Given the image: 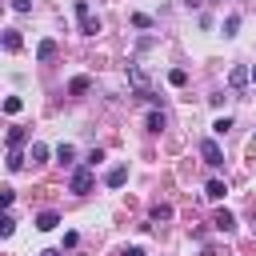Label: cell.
Wrapping results in <instances>:
<instances>
[{"label":"cell","instance_id":"1","mask_svg":"<svg viewBox=\"0 0 256 256\" xmlns=\"http://www.w3.org/2000/svg\"><path fill=\"white\" fill-rule=\"evenodd\" d=\"M76 24H80V32H84V36H96V32H100V20L92 16L88 0H76Z\"/></svg>","mask_w":256,"mask_h":256},{"label":"cell","instance_id":"2","mask_svg":"<svg viewBox=\"0 0 256 256\" xmlns=\"http://www.w3.org/2000/svg\"><path fill=\"white\" fill-rule=\"evenodd\" d=\"M200 156H204V164H208V168H220V164H224V152H220V144H216V140H204V144H200Z\"/></svg>","mask_w":256,"mask_h":256},{"label":"cell","instance_id":"3","mask_svg":"<svg viewBox=\"0 0 256 256\" xmlns=\"http://www.w3.org/2000/svg\"><path fill=\"white\" fill-rule=\"evenodd\" d=\"M68 184H72V192H76V196H84V192H92V168H76Z\"/></svg>","mask_w":256,"mask_h":256},{"label":"cell","instance_id":"4","mask_svg":"<svg viewBox=\"0 0 256 256\" xmlns=\"http://www.w3.org/2000/svg\"><path fill=\"white\" fill-rule=\"evenodd\" d=\"M124 180H128V164H112V168H108V176H104V184H108V188H120Z\"/></svg>","mask_w":256,"mask_h":256},{"label":"cell","instance_id":"5","mask_svg":"<svg viewBox=\"0 0 256 256\" xmlns=\"http://www.w3.org/2000/svg\"><path fill=\"white\" fill-rule=\"evenodd\" d=\"M212 228H216V232H232V228H236V216H232L228 208H220V212L212 216Z\"/></svg>","mask_w":256,"mask_h":256},{"label":"cell","instance_id":"6","mask_svg":"<svg viewBox=\"0 0 256 256\" xmlns=\"http://www.w3.org/2000/svg\"><path fill=\"white\" fill-rule=\"evenodd\" d=\"M88 88H92V80H88V76H72V80H68V92H72V96H84Z\"/></svg>","mask_w":256,"mask_h":256},{"label":"cell","instance_id":"7","mask_svg":"<svg viewBox=\"0 0 256 256\" xmlns=\"http://www.w3.org/2000/svg\"><path fill=\"white\" fill-rule=\"evenodd\" d=\"M56 224H60V216H56V212H40V216H36V228H40V232H52Z\"/></svg>","mask_w":256,"mask_h":256},{"label":"cell","instance_id":"8","mask_svg":"<svg viewBox=\"0 0 256 256\" xmlns=\"http://www.w3.org/2000/svg\"><path fill=\"white\" fill-rule=\"evenodd\" d=\"M56 56V40H40L36 44V60H52Z\"/></svg>","mask_w":256,"mask_h":256},{"label":"cell","instance_id":"9","mask_svg":"<svg viewBox=\"0 0 256 256\" xmlns=\"http://www.w3.org/2000/svg\"><path fill=\"white\" fill-rule=\"evenodd\" d=\"M248 80H252V72H248V68H232V76H228V84H232V88H244Z\"/></svg>","mask_w":256,"mask_h":256},{"label":"cell","instance_id":"10","mask_svg":"<svg viewBox=\"0 0 256 256\" xmlns=\"http://www.w3.org/2000/svg\"><path fill=\"white\" fill-rule=\"evenodd\" d=\"M128 80H132V88H136V92H148V80H144V72H140V68H128Z\"/></svg>","mask_w":256,"mask_h":256},{"label":"cell","instance_id":"11","mask_svg":"<svg viewBox=\"0 0 256 256\" xmlns=\"http://www.w3.org/2000/svg\"><path fill=\"white\" fill-rule=\"evenodd\" d=\"M224 192H228V188H224V180H208V188H204V196H208V200H220Z\"/></svg>","mask_w":256,"mask_h":256},{"label":"cell","instance_id":"12","mask_svg":"<svg viewBox=\"0 0 256 256\" xmlns=\"http://www.w3.org/2000/svg\"><path fill=\"white\" fill-rule=\"evenodd\" d=\"M28 160H32V164H44V160H48V148H44V144H32Z\"/></svg>","mask_w":256,"mask_h":256},{"label":"cell","instance_id":"13","mask_svg":"<svg viewBox=\"0 0 256 256\" xmlns=\"http://www.w3.org/2000/svg\"><path fill=\"white\" fill-rule=\"evenodd\" d=\"M72 156H76L72 144H60V148H56V160H60V164H72Z\"/></svg>","mask_w":256,"mask_h":256},{"label":"cell","instance_id":"14","mask_svg":"<svg viewBox=\"0 0 256 256\" xmlns=\"http://www.w3.org/2000/svg\"><path fill=\"white\" fill-rule=\"evenodd\" d=\"M168 80H172L176 88H184V84H188V72H184V68H172V72H168Z\"/></svg>","mask_w":256,"mask_h":256},{"label":"cell","instance_id":"15","mask_svg":"<svg viewBox=\"0 0 256 256\" xmlns=\"http://www.w3.org/2000/svg\"><path fill=\"white\" fill-rule=\"evenodd\" d=\"M24 144V128H8V148H20Z\"/></svg>","mask_w":256,"mask_h":256},{"label":"cell","instance_id":"16","mask_svg":"<svg viewBox=\"0 0 256 256\" xmlns=\"http://www.w3.org/2000/svg\"><path fill=\"white\" fill-rule=\"evenodd\" d=\"M4 48L16 52V48H20V32H4Z\"/></svg>","mask_w":256,"mask_h":256},{"label":"cell","instance_id":"17","mask_svg":"<svg viewBox=\"0 0 256 256\" xmlns=\"http://www.w3.org/2000/svg\"><path fill=\"white\" fill-rule=\"evenodd\" d=\"M164 128V116L160 112H148V132H160Z\"/></svg>","mask_w":256,"mask_h":256},{"label":"cell","instance_id":"18","mask_svg":"<svg viewBox=\"0 0 256 256\" xmlns=\"http://www.w3.org/2000/svg\"><path fill=\"white\" fill-rule=\"evenodd\" d=\"M20 164H24V156H20V148H8V168H12V172H16V168H20Z\"/></svg>","mask_w":256,"mask_h":256},{"label":"cell","instance_id":"19","mask_svg":"<svg viewBox=\"0 0 256 256\" xmlns=\"http://www.w3.org/2000/svg\"><path fill=\"white\" fill-rule=\"evenodd\" d=\"M4 112L16 116V112H20V96H8V100H4Z\"/></svg>","mask_w":256,"mask_h":256},{"label":"cell","instance_id":"20","mask_svg":"<svg viewBox=\"0 0 256 256\" xmlns=\"http://www.w3.org/2000/svg\"><path fill=\"white\" fill-rule=\"evenodd\" d=\"M228 128H232V120H228V116H220V120H216V124H212V132H216V136H224V132H228Z\"/></svg>","mask_w":256,"mask_h":256},{"label":"cell","instance_id":"21","mask_svg":"<svg viewBox=\"0 0 256 256\" xmlns=\"http://www.w3.org/2000/svg\"><path fill=\"white\" fill-rule=\"evenodd\" d=\"M132 24H136V28H152V16H144V12H136V16H132Z\"/></svg>","mask_w":256,"mask_h":256},{"label":"cell","instance_id":"22","mask_svg":"<svg viewBox=\"0 0 256 256\" xmlns=\"http://www.w3.org/2000/svg\"><path fill=\"white\" fill-rule=\"evenodd\" d=\"M236 28H240V16H228V20H224V36H232Z\"/></svg>","mask_w":256,"mask_h":256},{"label":"cell","instance_id":"23","mask_svg":"<svg viewBox=\"0 0 256 256\" xmlns=\"http://www.w3.org/2000/svg\"><path fill=\"white\" fill-rule=\"evenodd\" d=\"M100 160H104V152H100V148H92V152H88V168H96Z\"/></svg>","mask_w":256,"mask_h":256},{"label":"cell","instance_id":"24","mask_svg":"<svg viewBox=\"0 0 256 256\" xmlns=\"http://www.w3.org/2000/svg\"><path fill=\"white\" fill-rule=\"evenodd\" d=\"M124 256H144V248H124Z\"/></svg>","mask_w":256,"mask_h":256},{"label":"cell","instance_id":"25","mask_svg":"<svg viewBox=\"0 0 256 256\" xmlns=\"http://www.w3.org/2000/svg\"><path fill=\"white\" fill-rule=\"evenodd\" d=\"M40 256H60V252H56V248H48V252H40Z\"/></svg>","mask_w":256,"mask_h":256},{"label":"cell","instance_id":"26","mask_svg":"<svg viewBox=\"0 0 256 256\" xmlns=\"http://www.w3.org/2000/svg\"><path fill=\"white\" fill-rule=\"evenodd\" d=\"M252 80H256V68H252Z\"/></svg>","mask_w":256,"mask_h":256}]
</instances>
